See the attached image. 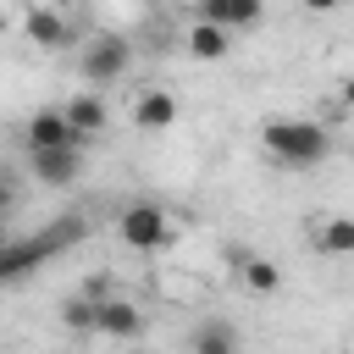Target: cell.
Instances as JSON below:
<instances>
[{"label": "cell", "mask_w": 354, "mask_h": 354, "mask_svg": "<svg viewBox=\"0 0 354 354\" xmlns=\"http://www.w3.org/2000/svg\"><path fill=\"white\" fill-rule=\"evenodd\" d=\"M260 144H266V149H271L282 166H315V160H326L332 133H326L321 122L282 116V122H266V127H260Z\"/></svg>", "instance_id": "cell-1"}, {"label": "cell", "mask_w": 354, "mask_h": 354, "mask_svg": "<svg viewBox=\"0 0 354 354\" xmlns=\"http://www.w3.org/2000/svg\"><path fill=\"white\" fill-rule=\"evenodd\" d=\"M77 238V227H61V232H39V238H11V243H0V282H17V277H28L33 266H44V254H55L61 243H72Z\"/></svg>", "instance_id": "cell-2"}, {"label": "cell", "mask_w": 354, "mask_h": 354, "mask_svg": "<svg viewBox=\"0 0 354 354\" xmlns=\"http://www.w3.org/2000/svg\"><path fill=\"white\" fill-rule=\"evenodd\" d=\"M171 238V221L160 205H127L122 210V243L127 249H160Z\"/></svg>", "instance_id": "cell-3"}, {"label": "cell", "mask_w": 354, "mask_h": 354, "mask_svg": "<svg viewBox=\"0 0 354 354\" xmlns=\"http://www.w3.org/2000/svg\"><path fill=\"white\" fill-rule=\"evenodd\" d=\"M127 66H133L127 39H94V44L83 50V83H116Z\"/></svg>", "instance_id": "cell-4"}, {"label": "cell", "mask_w": 354, "mask_h": 354, "mask_svg": "<svg viewBox=\"0 0 354 354\" xmlns=\"http://www.w3.org/2000/svg\"><path fill=\"white\" fill-rule=\"evenodd\" d=\"M94 332L116 337V343H133L144 332V315L127 304V299H94Z\"/></svg>", "instance_id": "cell-5"}, {"label": "cell", "mask_w": 354, "mask_h": 354, "mask_svg": "<svg viewBox=\"0 0 354 354\" xmlns=\"http://www.w3.org/2000/svg\"><path fill=\"white\" fill-rule=\"evenodd\" d=\"M171 122H177V94L171 88H144L133 100V127L138 133H166Z\"/></svg>", "instance_id": "cell-6"}, {"label": "cell", "mask_w": 354, "mask_h": 354, "mask_svg": "<svg viewBox=\"0 0 354 354\" xmlns=\"http://www.w3.org/2000/svg\"><path fill=\"white\" fill-rule=\"evenodd\" d=\"M83 166V144H66V149H33V177L50 183V188H66Z\"/></svg>", "instance_id": "cell-7"}, {"label": "cell", "mask_w": 354, "mask_h": 354, "mask_svg": "<svg viewBox=\"0 0 354 354\" xmlns=\"http://www.w3.org/2000/svg\"><path fill=\"white\" fill-rule=\"evenodd\" d=\"M266 11V0H199V22H216V28H254Z\"/></svg>", "instance_id": "cell-8"}, {"label": "cell", "mask_w": 354, "mask_h": 354, "mask_svg": "<svg viewBox=\"0 0 354 354\" xmlns=\"http://www.w3.org/2000/svg\"><path fill=\"white\" fill-rule=\"evenodd\" d=\"M66 144H83V138L66 127L61 111H39V116H28V149H66Z\"/></svg>", "instance_id": "cell-9"}, {"label": "cell", "mask_w": 354, "mask_h": 354, "mask_svg": "<svg viewBox=\"0 0 354 354\" xmlns=\"http://www.w3.org/2000/svg\"><path fill=\"white\" fill-rule=\"evenodd\" d=\"M22 28H28V39H33L39 50H61V44L72 39L66 17H61V11H44V6H33V11L22 17Z\"/></svg>", "instance_id": "cell-10"}, {"label": "cell", "mask_w": 354, "mask_h": 354, "mask_svg": "<svg viewBox=\"0 0 354 354\" xmlns=\"http://www.w3.org/2000/svg\"><path fill=\"white\" fill-rule=\"evenodd\" d=\"M61 116H66V127H72L77 138H94V133H105V100H100V94H88V88H83V94H77V100H72Z\"/></svg>", "instance_id": "cell-11"}, {"label": "cell", "mask_w": 354, "mask_h": 354, "mask_svg": "<svg viewBox=\"0 0 354 354\" xmlns=\"http://www.w3.org/2000/svg\"><path fill=\"white\" fill-rule=\"evenodd\" d=\"M194 354H238V326L221 321V315L199 321L194 326Z\"/></svg>", "instance_id": "cell-12"}, {"label": "cell", "mask_w": 354, "mask_h": 354, "mask_svg": "<svg viewBox=\"0 0 354 354\" xmlns=\"http://www.w3.org/2000/svg\"><path fill=\"white\" fill-rule=\"evenodd\" d=\"M232 50V33L227 28H216V22H194L188 28V55L194 61H221Z\"/></svg>", "instance_id": "cell-13"}, {"label": "cell", "mask_w": 354, "mask_h": 354, "mask_svg": "<svg viewBox=\"0 0 354 354\" xmlns=\"http://www.w3.org/2000/svg\"><path fill=\"white\" fill-rule=\"evenodd\" d=\"M310 243H315L321 254H354V221H348V216H326V221L310 232Z\"/></svg>", "instance_id": "cell-14"}, {"label": "cell", "mask_w": 354, "mask_h": 354, "mask_svg": "<svg viewBox=\"0 0 354 354\" xmlns=\"http://www.w3.org/2000/svg\"><path fill=\"white\" fill-rule=\"evenodd\" d=\"M238 277H243L249 293H277V282H282V271L271 260H260V254H238Z\"/></svg>", "instance_id": "cell-15"}, {"label": "cell", "mask_w": 354, "mask_h": 354, "mask_svg": "<svg viewBox=\"0 0 354 354\" xmlns=\"http://www.w3.org/2000/svg\"><path fill=\"white\" fill-rule=\"evenodd\" d=\"M61 321H66L72 332H94V293H83V299H72V304L61 310Z\"/></svg>", "instance_id": "cell-16"}, {"label": "cell", "mask_w": 354, "mask_h": 354, "mask_svg": "<svg viewBox=\"0 0 354 354\" xmlns=\"http://www.w3.org/2000/svg\"><path fill=\"white\" fill-rule=\"evenodd\" d=\"M11 205H17V188H11V183H6V177H0V216H6V210H11Z\"/></svg>", "instance_id": "cell-17"}, {"label": "cell", "mask_w": 354, "mask_h": 354, "mask_svg": "<svg viewBox=\"0 0 354 354\" xmlns=\"http://www.w3.org/2000/svg\"><path fill=\"white\" fill-rule=\"evenodd\" d=\"M304 6H310V11H337L343 0H304Z\"/></svg>", "instance_id": "cell-18"}]
</instances>
